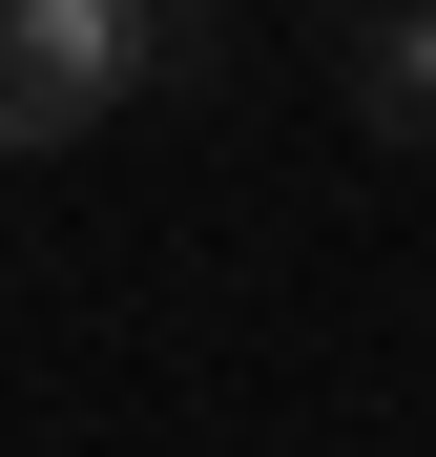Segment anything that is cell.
I'll use <instances>...</instances> for the list:
<instances>
[{"mask_svg":"<svg viewBox=\"0 0 436 457\" xmlns=\"http://www.w3.org/2000/svg\"><path fill=\"white\" fill-rule=\"evenodd\" d=\"M145 62H167V0H0V167L84 145Z\"/></svg>","mask_w":436,"mask_h":457,"instance_id":"1","label":"cell"},{"mask_svg":"<svg viewBox=\"0 0 436 457\" xmlns=\"http://www.w3.org/2000/svg\"><path fill=\"white\" fill-rule=\"evenodd\" d=\"M353 104L395 145H436V0H374V21H353Z\"/></svg>","mask_w":436,"mask_h":457,"instance_id":"2","label":"cell"}]
</instances>
